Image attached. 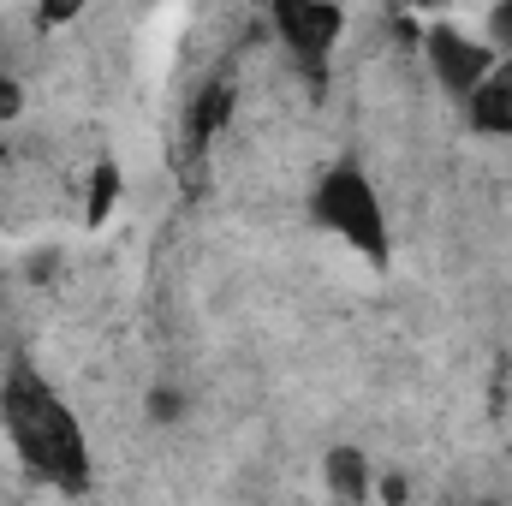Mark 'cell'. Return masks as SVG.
<instances>
[{
	"label": "cell",
	"mask_w": 512,
	"mask_h": 506,
	"mask_svg": "<svg viewBox=\"0 0 512 506\" xmlns=\"http://www.w3.org/2000/svg\"><path fill=\"white\" fill-rule=\"evenodd\" d=\"M459 114H465V131H471V137H483V143H512V60H501V66L459 102Z\"/></svg>",
	"instance_id": "6"
},
{
	"label": "cell",
	"mask_w": 512,
	"mask_h": 506,
	"mask_svg": "<svg viewBox=\"0 0 512 506\" xmlns=\"http://www.w3.org/2000/svg\"><path fill=\"white\" fill-rule=\"evenodd\" d=\"M84 18V6L78 0H48V6H30V24L36 30H66V24H78Z\"/></svg>",
	"instance_id": "12"
},
{
	"label": "cell",
	"mask_w": 512,
	"mask_h": 506,
	"mask_svg": "<svg viewBox=\"0 0 512 506\" xmlns=\"http://www.w3.org/2000/svg\"><path fill=\"white\" fill-rule=\"evenodd\" d=\"M120 197H126V167H120L114 155H102V161L90 167V185H84V227L102 233V227L114 221Z\"/></svg>",
	"instance_id": "8"
},
{
	"label": "cell",
	"mask_w": 512,
	"mask_h": 506,
	"mask_svg": "<svg viewBox=\"0 0 512 506\" xmlns=\"http://www.w3.org/2000/svg\"><path fill=\"white\" fill-rule=\"evenodd\" d=\"M376 501H382V506H405V501H411L405 471H382V477H376Z\"/></svg>",
	"instance_id": "13"
},
{
	"label": "cell",
	"mask_w": 512,
	"mask_h": 506,
	"mask_svg": "<svg viewBox=\"0 0 512 506\" xmlns=\"http://www.w3.org/2000/svg\"><path fill=\"white\" fill-rule=\"evenodd\" d=\"M465 506H501V501H495V495H483V501H465Z\"/></svg>",
	"instance_id": "14"
},
{
	"label": "cell",
	"mask_w": 512,
	"mask_h": 506,
	"mask_svg": "<svg viewBox=\"0 0 512 506\" xmlns=\"http://www.w3.org/2000/svg\"><path fill=\"white\" fill-rule=\"evenodd\" d=\"M233 108H239V90H233V78H209V84L191 96V114H185V137H191V149H209V143L227 131Z\"/></svg>",
	"instance_id": "7"
},
{
	"label": "cell",
	"mask_w": 512,
	"mask_h": 506,
	"mask_svg": "<svg viewBox=\"0 0 512 506\" xmlns=\"http://www.w3.org/2000/svg\"><path fill=\"white\" fill-rule=\"evenodd\" d=\"M304 221H310L322 239H334L340 251H352L358 262H370L376 274L393 268L387 197L358 155H340V161H328V167L310 179V191H304Z\"/></svg>",
	"instance_id": "2"
},
{
	"label": "cell",
	"mask_w": 512,
	"mask_h": 506,
	"mask_svg": "<svg viewBox=\"0 0 512 506\" xmlns=\"http://www.w3.org/2000/svg\"><path fill=\"white\" fill-rule=\"evenodd\" d=\"M483 42H489L501 60H512V0H495V6L483 12Z\"/></svg>",
	"instance_id": "10"
},
{
	"label": "cell",
	"mask_w": 512,
	"mask_h": 506,
	"mask_svg": "<svg viewBox=\"0 0 512 506\" xmlns=\"http://www.w3.org/2000/svg\"><path fill=\"white\" fill-rule=\"evenodd\" d=\"M417 54H423V66H429L435 90L453 96V102H465V96L501 66V54L483 42V30H471V24H459V18H423Z\"/></svg>",
	"instance_id": "4"
},
{
	"label": "cell",
	"mask_w": 512,
	"mask_h": 506,
	"mask_svg": "<svg viewBox=\"0 0 512 506\" xmlns=\"http://www.w3.org/2000/svg\"><path fill=\"white\" fill-rule=\"evenodd\" d=\"M262 24H268L274 48L286 54V66L298 72V84H304L310 96H328V84H334V54H340V42H346V30H352V12L334 6V0H274V6L262 12Z\"/></svg>",
	"instance_id": "3"
},
{
	"label": "cell",
	"mask_w": 512,
	"mask_h": 506,
	"mask_svg": "<svg viewBox=\"0 0 512 506\" xmlns=\"http://www.w3.org/2000/svg\"><path fill=\"white\" fill-rule=\"evenodd\" d=\"M507 167H512V155H507Z\"/></svg>",
	"instance_id": "15"
},
{
	"label": "cell",
	"mask_w": 512,
	"mask_h": 506,
	"mask_svg": "<svg viewBox=\"0 0 512 506\" xmlns=\"http://www.w3.org/2000/svg\"><path fill=\"white\" fill-rule=\"evenodd\" d=\"M185 411H191V393H185V387H173V381H155V387L143 393V417H149L155 429H179V423H185Z\"/></svg>",
	"instance_id": "9"
},
{
	"label": "cell",
	"mask_w": 512,
	"mask_h": 506,
	"mask_svg": "<svg viewBox=\"0 0 512 506\" xmlns=\"http://www.w3.org/2000/svg\"><path fill=\"white\" fill-rule=\"evenodd\" d=\"M24 108H30V90H24V78L0 66V126H18V120H24Z\"/></svg>",
	"instance_id": "11"
},
{
	"label": "cell",
	"mask_w": 512,
	"mask_h": 506,
	"mask_svg": "<svg viewBox=\"0 0 512 506\" xmlns=\"http://www.w3.org/2000/svg\"><path fill=\"white\" fill-rule=\"evenodd\" d=\"M0 435L12 459L54 495L84 501L96 489V447L78 417V405L42 376L30 358H12L0 370Z\"/></svg>",
	"instance_id": "1"
},
{
	"label": "cell",
	"mask_w": 512,
	"mask_h": 506,
	"mask_svg": "<svg viewBox=\"0 0 512 506\" xmlns=\"http://www.w3.org/2000/svg\"><path fill=\"white\" fill-rule=\"evenodd\" d=\"M376 477H382V465H376L370 447H358V441H334V447L322 453L328 506H376Z\"/></svg>",
	"instance_id": "5"
}]
</instances>
